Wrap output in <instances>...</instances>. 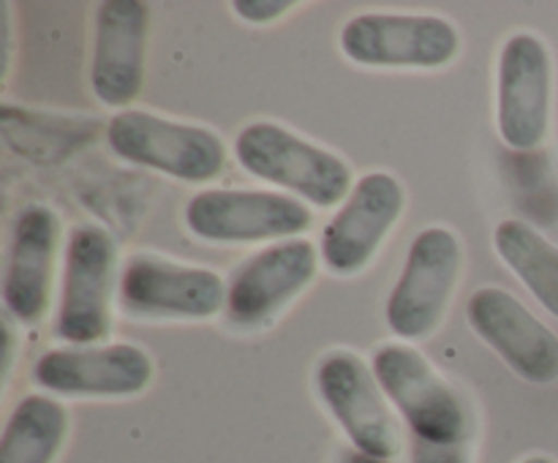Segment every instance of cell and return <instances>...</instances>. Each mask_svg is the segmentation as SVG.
<instances>
[{"mask_svg":"<svg viewBox=\"0 0 558 463\" xmlns=\"http://www.w3.org/2000/svg\"><path fill=\"white\" fill-rule=\"evenodd\" d=\"M234 156L248 174L314 207L341 205L354 188L352 167L341 156L270 120L245 125L234 139Z\"/></svg>","mask_w":558,"mask_h":463,"instance_id":"1","label":"cell"},{"mask_svg":"<svg viewBox=\"0 0 558 463\" xmlns=\"http://www.w3.org/2000/svg\"><path fill=\"white\" fill-rule=\"evenodd\" d=\"M107 142L123 161L156 169L183 183H210L227 167V145L216 131L145 109L114 114L107 125Z\"/></svg>","mask_w":558,"mask_h":463,"instance_id":"2","label":"cell"},{"mask_svg":"<svg viewBox=\"0 0 558 463\" xmlns=\"http://www.w3.org/2000/svg\"><path fill=\"white\" fill-rule=\"evenodd\" d=\"M371 368L414 439L434 444H463L469 439V409L417 349L387 343L376 349Z\"/></svg>","mask_w":558,"mask_h":463,"instance_id":"3","label":"cell"},{"mask_svg":"<svg viewBox=\"0 0 558 463\" xmlns=\"http://www.w3.org/2000/svg\"><path fill=\"white\" fill-rule=\"evenodd\" d=\"M461 240L445 227H428L409 245L407 265L387 300V327L403 341H420L441 325L461 276Z\"/></svg>","mask_w":558,"mask_h":463,"instance_id":"4","label":"cell"},{"mask_svg":"<svg viewBox=\"0 0 558 463\" xmlns=\"http://www.w3.org/2000/svg\"><path fill=\"white\" fill-rule=\"evenodd\" d=\"M118 245L112 234L93 223L71 232L65 248L54 336L71 346H98L112 327V283Z\"/></svg>","mask_w":558,"mask_h":463,"instance_id":"5","label":"cell"},{"mask_svg":"<svg viewBox=\"0 0 558 463\" xmlns=\"http://www.w3.org/2000/svg\"><path fill=\"white\" fill-rule=\"evenodd\" d=\"M314 212L281 191L207 188L185 205V227L207 243H267L308 232Z\"/></svg>","mask_w":558,"mask_h":463,"instance_id":"6","label":"cell"},{"mask_svg":"<svg viewBox=\"0 0 558 463\" xmlns=\"http://www.w3.org/2000/svg\"><path fill=\"white\" fill-rule=\"evenodd\" d=\"M316 390L354 450L392 461L401 455L403 436L390 412V398L374 368L354 352L338 349L316 365Z\"/></svg>","mask_w":558,"mask_h":463,"instance_id":"7","label":"cell"},{"mask_svg":"<svg viewBox=\"0 0 558 463\" xmlns=\"http://www.w3.org/2000/svg\"><path fill=\"white\" fill-rule=\"evenodd\" d=\"M341 49L371 69H441L461 49V33L436 14H357L343 25Z\"/></svg>","mask_w":558,"mask_h":463,"instance_id":"8","label":"cell"},{"mask_svg":"<svg viewBox=\"0 0 558 463\" xmlns=\"http://www.w3.org/2000/svg\"><path fill=\"white\" fill-rule=\"evenodd\" d=\"M554 107V60L534 33L507 38L496 82V125L512 150H537L550 131Z\"/></svg>","mask_w":558,"mask_h":463,"instance_id":"9","label":"cell"},{"mask_svg":"<svg viewBox=\"0 0 558 463\" xmlns=\"http://www.w3.org/2000/svg\"><path fill=\"white\" fill-rule=\"evenodd\" d=\"M229 287L205 267L131 256L120 272V308L140 319H210L227 308Z\"/></svg>","mask_w":558,"mask_h":463,"instance_id":"10","label":"cell"},{"mask_svg":"<svg viewBox=\"0 0 558 463\" xmlns=\"http://www.w3.org/2000/svg\"><path fill=\"white\" fill-rule=\"evenodd\" d=\"M319 256L311 240L294 237L259 251L234 272L227 294L229 325L259 330L308 287L319 270Z\"/></svg>","mask_w":558,"mask_h":463,"instance_id":"11","label":"cell"},{"mask_svg":"<svg viewBox=\"0 0 558 463\" xmlns=\"http://www.w3.org/2000/svg\"><path fill=\"white\" fill-rule=\"evenodd\" d=\"M466 319L521 379L532 385L558 381V336L515 294L499 287L477 289L466 303Z\"/></svg>","mask_w":558,"mask_h":463,"instance_id":"12","label":"cell"},{"mask_svg":"<svg viewBox=\"0 0 558 463\" xmlns=\"http://www.w3.org/2000/svg\"><path fill=\"white\" fill-rule=\"evenodd\" d=\"M33 381L54 395L131 398L153 381V360L134 343L52 349L33 365Z\"/></svg>","mask_w":558,"mask_h":463,"instance_id":"13","label":"cell"},{"mask_svg":"<svg viewBox=\"0 0 558 463\" xmlns=\"http://www.w3.org/2000/svg\"><path fill=\"white\" fill-rule=\"evenodd\" d=\"M407 194L390 172H371L357 180L349 199L322 232V259L336 276H357L371 265L387 232L401 218Z\"/></svg>","mask_w":558,"mask_h":463,"instance_id":"14","label":"cell"},{"mask_svg":"<svg viewBox=\"0 0 558 463\" xmlns=\"http://www.w3.org/2000/svg\"><path fill=\"white\" fill-rule=\"evenodd\" d=\"M150 9L142 0H104L96 14L90 87L107 107H129L145 85Z\"/></svg>","mask_w":558,"mask_h":463,"instance_id":"15","label":"cell"},{"mask_svg":"<svg viewBox=\"0 0 558 463\" xmlns=\"http://www.w3.org/2000/svg\"><path fill=\"white\" fill-rule=\"evenodd\" d=\"M58 245L60 218L52 207L27 205L16 216L3 276V305L11 319L36 325L47 314Z\"/></svg>","mask_w":558,"mask_h":463,"instance_id":"16","label":"cell"},{"mask_svg":"<svg viewBox=\"0 0 558 463\" xmlns=\"http://www.w3.org/2000/svg\"><path fill=\"white\" fill-rule=\"evenodd\" d=\"M69 436V412L49 395H25L5 419L0 463H54Z\"/></svg>","mask_w":558,"mask_h":463,"instance_id":"17","label":"cell"},{"mask_svg":"<svg viewBox=\"0 0 558 463\" xmlns=\"http://www.w3.org/2000/svg\"><path fill=\"white\" fill-rule=\"evenodd\" d=\"M496 254L558 319V248L521 218H507L494 232Z\"/></svg>","mask_w":558,"mask_h":463,"instance_id":"18","label":"cell"},{"mask_svg":"<svg viewBox=\"0 0 558 463\" xmlns=\"http://www.w3.org/2000/svg\"><path fill=\"white\" fill-rule=\"evenodd\" d=\"M409 463H472L469 444H434V441L414 439L412 461Z\"/></svg>","mask_w":558,"mask_h":463,"instance_id":"19","label":"cell"},{"mask_svg":"<svg viewBox=\"0 0 558 463\" xmlns=\"http://www.w3.org/2000/svg\"><path fill=\"white\" fill-rule=\"evenodd\" d=\"M232 9L240 20L262 25V22H272L292 11L294 3L292 0H234Z\"/></svg>","mask_w":558,"mask_h":463,"instance_id":"20","label":"cell"},{"mask_svg":"<svg viewBox=\"0 0 558 463\" xmlns=\"http://www.w3.org/2000/svg\"><path fill=\"white\" fill-rule=\"evenodd\" d=\"M341 463H390V461H381V458L365 455V452H360V450H349V452H343Z\"/></svg>","mask_w":558,"mask_h":463,"instance_id":"21","label":"cell"},{"mask_svg":"<svg viewBox=\"0 0 558 463\" xmlns=\"http://www.w3.org/2000/svg\"><path fill=\"white\" fill-rule=\"evenodd\" d=\"M521 463H556V461H554V458H550V455H543V452H537V455L523 458Z\"/></svg>","mask_w":558,"mask_h":463,"instance_id":"22","label":"cell"}]
</instances>
